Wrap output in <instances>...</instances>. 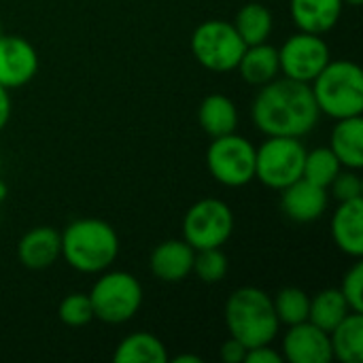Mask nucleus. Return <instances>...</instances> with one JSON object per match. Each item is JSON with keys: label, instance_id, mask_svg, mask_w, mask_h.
I'll use <instances>...</instances> for the list:
<instances>
[{"label": "nucleus", "instance_id": "obj_1", "mask_svg": "<svg viewBox=\"0 0 363 363\" xmlns=\"http://www.w3.org/2000/svg\"><path fill=\"white\" fill-rule=\"evenodd\" d=\"M319 108L311 83L277 77L262 85L253 100L251 117L266 136H306L319 121Z\"/></svg>", "mask_w": 363, "mask_h": 363}, {"label": "nucleus", "instance_id": "obj_2", "mask_svg": "<svg viewBox=\"0 0 363 363\" xmlns=\"http://www.w3.org/2000/svg\"><path fill=\"white\" fill-rule=\"evenodd\" d=\"M225 323L230 336L242 342L247 349L270 345L281 325L272 298L257 287H240L228 298Z\"/></svg>", "mask_w": 363, "mask_h": 363}, {"label": "nucleus", "instance_id": "obj_3", "mask_svg": "<svg viewBox=\"0 0 363 363\" xmlns=\"http://www.w3.org/2000/svg\"><path fill=\"white\" fill-rule=\"evenodd\" d=\"M119 253L115 230L102 219L72 221L62 234V257L79 272H104Z\"/></svg>", "mask_w": 363, "mask_h": 363}, {"label": "nucleus", "instance_id": "obj_4", "mask_svg": "<svg viewBox=\"0 0 363 363\" xmlns=\"http://www.w3.org/2000/svg\"><path fill=\"white\" fill-rule=\"evenodd\" d=\"M311 89L319 113L332 119L357 117L363 113V72L355 62L330 60L313 79Z\"/></svg>", "mask_w": 363, "mask_h": 363}, {"label": "nucleus", "instance_id": "obj_5", "mask_svg": "<svg viewBox=\"0 0 363 363\" xmlns=\"http://www.w3.org/2000/svg\"><path fill=\"white\" fill-rule=\"evenodd\" d=\"M94 317L104 323H125L143 306V285L128 272L102 274L89 294Z\"/></svg>", "mask_w": 363, "mask_h": 363}, {"label": "nucleus", "instance_id": "obj_6", "mask_svg": "<svg viewBox=\"0 0 363 363\" xmlns=\"http://www.w3.org/2000/svg\"><path fill=\"white\" fill-rule=\"evenodd\" d=\"M306 149L300 138L268 136L259 149H255V179L270 189H285L294 181L302 179Z\"/></svg>", "mask_w": 363, "mask_h": 363}, {"label": "nucleus", "instance_id": "obj_7", "mask_svg": "<svg viewBox=\"0 0 363 363\" xmlns=\"http://www.w3.org/2000/svg\"><path fill=\"white\" fill-rule=\"evenodd\" d=\"M245 49L247 45L238 36L236 28L223 19H211L200 23L191 36L194 57L213 72L234 70Z\"/></svg>", "mask_w": 363, "mask_h": 363}, {"label": "nucleus", "instance_id": "obj_8", "mask_svg": "<svg viewBox=\"0 0 363 363\" xmlns=\"http://www.w3.org/2000/svg\"><path fill=\"white\" fill-rule=\"evenodd\" d=\"M206 166L221 185L242 187L255 179V147L234 132L213 138Z\"/></svg>", "mask_w": 363, "mask_h": 363}, {"label": "nucleus", "instance_id": "obj_9", "mask_svg": "<svg viewBox=\"0 0 363 363\" xmlns=\"http://www.w3.org/2000/svg\"><path fill=\"white\" fill-rule=\"evenodd\" d=\"M234 232V215L221 200L206 198L196 202L183 219V240L194 249L223 247Z\"/></svg>", "mask_w": 363, "mask_h": 363}, {"label": "nucleus", "instance_id": "obj_10", "mask_svg": "<svg viewBox=\"0 0 363 363\" xmlns=\"http://www.w3.org/2000/svg\"><path fill=\"white\" fill-rule=\"evenodd\" d=\"M281 72L287 79L313 83V79L328 66L330 47L321 38V34L302 32L289 36L279 49Z\"/></svg>", "mask_w": 363, "mask_h": 363}, {"label": "nucleus", "instance_id": "obj_11", "mask_svg": "<svg viewBox=\"0 0 363 363\" xmlns=\"http://www.w3.org/2000/svg\"><path fill=\"white\" fill-rule=\"evenodd\" d=\"M283 357L289 363H330L334 359L330 334L311 321L289 325L283 338Z\"/></svg>", "mask_w": 363, "mask_h": 363}, {"label": "nucleus", "instance_id": "obj_12", "mask_svg": "<svg viewBox=\"0 0 363 363\" xmlns=\"http://www.w3.org/2000/svg\"><path fill=\"white\" fill-rule=\"evenodd\" d=\"M38 70L36 49L21 36H0V85L15 89L34 79Z\"/></svg>", "mask_w": 363, "mask_h": 363}, {"label": "nucleus", "instance_id": "obj_13", "mask_svg": "<svg viewBox=\"0 0 363 363\" xmlns=\"http://www.w3.org/2000/svg\"><path fill=\"white\" fill-rule=\"evenodd\" d=\"M281 191V208L296 223L317 221L328 211V189L306 179H298Z\"/></svg>", "mask_w": 363, "mask_h": 363}, {"label": "nucleus", "instance_id": "obj_14", "mask_svg": "<svg viewBox=\"0 0 363 363\" xmlns=\"http://www.w3.org/2000/svg\"><path fill=\"white\" fill-rule=\"evenodd\" d=\"M62 255V234L53 228H34L21 236L17 245L19 262L30 270H45Z\"/></svg>", "mask_w": 363, "mask_h": 363}, {"label": "nucleus", "instance_id": "obj_15", "mask_svg": "<svg viewBox=\"0 0 363 363\" xmlns=\"http://www.w3.org/2000/svg\"><path fill=\"white\" fill-rule=\"evenodd\" d=\"M196 251L185 240H166L151 253V272L164 283H179L194 270Z\"/></svg>", "mask_w": 363, "mask_h": 363}, {"label": "nucleus", "instance_id": "obj_16", "mask_svg": "<svg viewBox=\"0 0 363 363\" xmlns=\"http://www.w3.org/2000/svg\"><path fill=\"white\" fill-rule=\"evenodd\" d=\"M332 236L336 247L351 255H363V198L340 202L332 219Z\"/></svg>", "mask_w": 363, "mask_h": 363}, {"label": "nucleus", "instance_id": "obj_17", "mask_svg": "<svg viewBox=\"0 0 363 363\" xmlns=\"http://www.w3.org/2000/svg\"><path fill=\"white\" fill-rule=\"evenodd\" d=\"M342 0H291V17L302 32L325 34L342 13Z\"/></svg>", "mask_w": 363, "mask_h": 363}, {"label": "nucleus", "instance_id": "obj_18", "mask_svg": "<svg viewBox=\"0 0 363 363\" xmlns=\"http://www.w3.org/2000/svg\"><path fill=\"white\" fill-rule=\"evenodd\" d=\"M338 123L334 125L332 132V143L330 149L338 157V162L345 168L359 170L363 168V119L357 117H345L336 119Z\"/></svg>", "mask_w": 363, "mask_h": 363}, {"label": "nucleus", "instance_id": "obj_19", "mask_svg": "<svg viewBox=\"0 0 363 363\" xmlns=\"http://www.w3.org/2000/svg\"><path fill=\"white\" fill-rule=\"evenodd\" d=\"M242 74V79L251 85H266L272 79L281 74V62H279V49L259 43V45H249L236 66Z\"/></svg>", "mask_w": 363, "mask_h": 363}, {"label": "nucleus", "instance_id": "obj_20", "mask_svg": "<svg viewBox=\"0 0 363 363\" xmlns=\"http://www.w3.org/2000/svg\"><path fill=\"white\" fill-rule=\"evenodd\" d=\"M198 119H200L202 130L211 138H219V136L236 132L238 111H236V104L228 96L211 94L202 100L200 111H198Z\"/></svg>", "mask_w": 363, "mask_h": 363}, {"label": "nucleus", "instance_id": "obj_21", "mask_svg": "<svg viewBox=\"0 0 363 363\" xmlns=\"http://www.w3.org/2000/svg\"><path fill=\"white\" fill-rule=\"evenodd\" d=\"M334 359L342 363L363 362V317L362 313H349L330 332Z\"/></svg>", "mask_w": 363, "mask_h": 363}, {"label": "nucleus", "instance_id": "obj_22", "mask_svg": "<svg viewBox=\"0 0 363 363\" xmlns=\"http://www.w3.org/2000/svg\"><path fill=\"white\" fill-rule=\"evenodd\" d=\"M113 359L117 363H168V353L160 338L138 332L119 342Z\"/></svg>", "mask_w": 363, "mask_h": 363}, {"label": "nucleus", "instance_id": "obj_23", "mask_svg": "<svg viewBox=\"0 0 363 363\" xmlns=\"http://www.w3.org/2000/svg\"><path fill=\"white\" fill-rule=\"evenodd\" d=\"M349 313L353 311L349 308L340 289H323L311 300L308 321L330 334Z\"/></svg>", "mask_w": 363, "mask_h": 363}, {"label": "nucleus", "instance_id": "obj_24", "mask_svg": "<svg viewBox=\"0 0 363 363\" xmlns=\"http://www.w3.org/2000/svg\"><path fill=\"white\" fill-rule=\"evenodd\" d=\"M232 26L236 28L238 36L242 38L247 47L259 45V43H266L272 32V15L264 4L251 2V4H245L236 13V19Z\"/></svg>", "mask_w": 363, "mask_h": 363}, {"label": "nucleus", "instance_id": "obj_25", "mask_svg": "<svg viewBox=\"0 0 363 363\" xmlns=\"http://www.w3.org/2000/svg\"><path fill=\"white\" fill-rule=\"evenodd\" d=\"M340 170H342V164L338 162L334 151L330 147H319V149H313L311 153L306 151L302 179L328 189Z\"/></svg>", "mask_w": 363, "mask_h": 363}, {"label": "nucleus", "instance_id": "obj_26", "mask_svg": "<svg viewBox=\"0 0 363 363\" xmlns=\"http://www.w3.org/2000/svg\"><path fill=\"white\" fill-rule=\"evenodd\" d=\"M274 313L279 323L285 325H298L302 321H308V308H311V298L306 291L298 287H285L279 291V296L272 300Z\"/></svg>", "mask_w": 363, "mask_h": 363}, {"label": "nucleus", "instance_id": "obj_27", "mask_svg": "<svg viewBox=\"0 0 363 363\" xmlns=\"http://www.w3.org/2000/svg\"><path fill=\"white\" fill-rule=\"evenodd\" d=\"M198 274V279L202 283H219L223 281V277L228 274V257L221 251V247L217 249H200L194 255V270Z\"/></svg>", "mask_w": 363, "mask_h": 363}, {"label": "nucleus", "instance_id": "obj_28", "mask_svg": "<svg viewBox=\"0 0 363 363\" xmlns=\"http://www.w3.org/2000/svg\"><path fill=\"white\" fill-rule=\"evenodd\" d=\"M60 321L68 328H83L94 317V306L89 300V294H70L62 300L57 308Z\"/></svg>", "mask_w": 363, "mask_h": 363}, {"label": "nucleus", "instance_id": "obj_29", "mask_svg": "<svg viewBox=\"0 0 363 363\" xmlns=\"http://www.w3.org/2000/svg\"><path fill=\"white\" fill-rule=\"evenodd\" d=\"M340 294L353 313H363V264L357 262L342 279Z\"/></svg>", "mask_w": 363, "mask_h": 363}, {"label": "nucleus", "instance_id": "obj_30", "mask_svg": "<svg viewBox=\"0 0 363 363\" xmlns=\"http://www.w3.org/2000/svg\"><path fill=\"white\" fill-rule=\"evenodd\" d=\"M332 187V194L336 200L340 202H347V200H355V198H362L363 194V183L359 179V174L355 170L349 168V172H338L336 179L330 183Z\"/></svg>", "mask_w": 363, "mask_h": 363}, {"label": "nucleus", "instance_id": "obj_31", "mask_svg": "<svg viewBox=\"0 0 363 363\" xmlns=\"http://www.w3.org/2000/svg\"><path fill=\"white\" fill-rule=\"evenodd\" d=\"M219 357L223 363H245L247 357V347L242 342H238L236 338L230 336V340H225L219 349Z\"/></svg>", "mask_w": 363, "mask_h": 363}, {"label": "nucleus", "instance_id": "obj_32", "mask_svg": "<svg viewBox=\"0 0 363 363\" xmlns=\"http://www.w3.org/2000/svg\"><path fill=\"white\" fill-rule=\"evenodd\" d=\"M245 363H283V355L274 351L270 345H262V347L247 349Z\"/></svg>", "mask_w": 363, "mask_h": 363}, {"label": "nucleus", "instance_id": "obj_33", "mask_svg": "<svg viewBox=\"0 0 363 363\" xmlns=\"http://www.w3.org/2000/svg\"><path fill=\"white\" fill-rule=\"evenodd\" d=\"M11 117V98H9V89H4L0 85V130L9 123Z\"/></svg>", "mask_w": 363, "mask_h": 363}, {"label": "nucleus", "instance_id": "obj_34", "mask_svg": "<svg viewBox=\"0 0 363 363\" xmlns=\"http://www.w3.org/2000/svg\"><path fill=\"white\" fill-rule=\"evenodd\" d=\"M177 363H200L202 359L198 357V355H179L177 359H174Z\"/></svg>", "mask_w": 363, "mask_h": 363}, {"label": "nucleus", "instance_id": "obj_35", "mask_svg": "<svg viewBox=\"0 0 363 363\" xmlns=\"http://www.w3.org/2000/svg\"><path fill=\"white\" fill-rule=\"evenodd\" d=\"M4 198H6V185L0 181V204H2V200H4Z\"/></svg>", "mask_w": 363, "mask_h": 363}, {"label": "nucleus", "instance_id": "obj_36", "mask_svg": "<svg viewBox=\"0 0 363 363\" xmlns=\"http://www.w3.org/2000/svg\"><path fill=\"white\" fill-rule=\"evenodd\" d=\"M342 2H345V4H351V6H359L363 0H342Z\"/></svg>", "mask_w": 363, "mask_h": 363}, {"label": "nucleus", "instance_id": "obj_37", "mask_svg": "<svg viewBox=\"0 0 363 363\" xmlns=\"http://www.w3.org/2000/svg\"><path fill=\"white\" fill-rule=\"evenodd\" d=\"M0 36H2V23H0Z\"/></svg>", "mask_w": 363, "mask_h": 363}]
</instances>
